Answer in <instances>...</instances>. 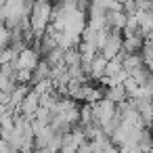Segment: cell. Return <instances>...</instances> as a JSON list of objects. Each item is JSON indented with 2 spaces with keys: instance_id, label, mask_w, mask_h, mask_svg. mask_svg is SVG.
<instances>
[{
  "instance_id": "cell-2",
  "label": "cell",
  "mask_w": 153,
  "mask_h": 153,
  "mask_svg": "<svg viewBox=\"0 0 153 153\" xmlns=\"http://www.w3.org/2000/svg\"><path fill=\"white\" fill-rule=\"evenodd\" d=\"M92 111H94V124H99V126L105 128L107 122L117 113V103L111 101V99H107V97H103L97 103H92Z\"/></svg>"
},
{
  "instance_id": "cell-4",
  "label": "cell",
  "mask_w": 153,
  "mask_h": 153,
  "mask_svg": "<svg viewBox=\"0 0 153 153\" xmlns=\"http://www.w3.org/2000/svg\"><path fill=\"white\" fill-rule=\"evenodd\" d=\"M40 105H42V101H40V94L32 88L30 92H27V97L23 99V103H21V107L17 109V113H23L25 117H36V111L40 109Z\"/></svg>"
},
{
  "instance_id": "cell-14",
  "label": "cell",
  "mask_w": 153,
  "mask_h": 153,
  "mask_svg": "<svg viewBox=\"0 0 153 153\" xmlns=\"http://www.w3.org/2000/svg\"><path fill=\"white\" fill-rule=\"evenodd\" d=\"M65 63H67V67H71V65H82V53H80V48H69V51H65Z\"/></svg>"
},
{
  "instance_id": "cell-7",
  "label": "cell",
  "mask_w": 153,
  "mask_h": 153,
  "mask_svg": "<svg viewBox=\"0 0 153 153\" xmlns=\"http://www.w3.org/2000/svg\"><path fill=\"white\" fill-rule=\"evenodd\" d=\"M145 46V36L143 34H128L124 36V51L126 53H140Z\"/></svg>"
},
{
  "instance_id": "cell-3",
  "label": "cell",
  "mask_w": 153,
  "mask_h": 153,
  "mask_svg": "<svg viewBox=\"0 0 153 153\" xmlns=\"http://www.w3.org/2000/svg\"><path fill=\"white\" fill-rule=\"evenodd\" d=\"M122 34H124L122 30H111V32H109V38H107L105 46L101 48V53H103L107 59H113V57H117V55L124 51V36H122Z\"/></svg>"
},
{
  "instance_id": "cell-12",
  "label": "cell",
  "mask_w": 153,
  "mask_h": 153,
  "mask_svg": "<svg viewBox=\"0 0 153 153\" xmlns=\"http://www.w3.org/2000/svg\"><path fill=\"white\" fill-rule=\"evenodd\" d=\"M44 59L51 63V67H53V65H59V63H65V48L55 46L53 51H48V53L44 55Z\"/></svg>"
},
{
  "instance_id": "cell-5",
  "label": "cell",
  "mask_w": 153,
  "mask_h": 153,
  "mask_svg": "<svg viewBox=\"0 0 153 153\" xmlns=\"http://www.w3.org/2000/svg\"><path fill=\"white\" fill-rule=\"evenodd\" d=\"M42 59H40V51L38 48H32V46H25L21 53H19V57H17V65L19 67H25V69H36V65L40 63Z\"/></svg>"
},
{
  "instance_id": "cell-1",
  "label": "cell",
  "mask_w": 153,
  "mask_h": 153,
  "mask_svg": "<svg viewBox=\"0 0 153 153\" xmlns=\"http://www.w3.org/2000/svg\"><path fill=\"white\" fill-rule=\"evenodd\" d=\"M53 11H55V4L48 2V0H36L34 7H32V13H30V19H32V30L36 34V40L46 32V27L51 25L53 21Z\"/></svg>"
},
{
  "instance_id": "cell-9",
  "label": "cell",
  "mask_w": 153,
  "mask_h": 153,
  "mask_svg": "<svg viewBox=\"0 0 153 153\" xmlns=\"http://www.w3.org/2000/svg\"><path fill=\"white\" fill-rule=\"evenodd\" d=\"M105 97L111 99V101H115V103H122V101L130 99V97H128V90H126V86H124V82H122V84H111V86H107V88H105Z\"/></svg>"
},
{
  "instance_id": "cell-13",
  "label": "cell",
  "mask_w": 153,
  "mask_h": 153,
  "mask_svg": "<svg viewBox=\"0 0 153 153\" xmlns=\"http://www.w3.org/2000/svg\"><path fill=\"white\" fill-rule=\"evenodd\" d=\"M34 90H36L40 97H42V94H48V92L57 90V86H55V80H53V78H46V80L36 82V84H34Z\"/></svg>"
},
{
  "instance_id": "cell-11",
  "label": "cell",
  "mask_w": 153,
  "mask_h": 153,
  "mask_svg": "<svg viewBox=\"0 0 153 153\" xmlns=\"http://www.w3.org/2000/svg\"><path fill=\"white\" fill-rule=\"evenodd\" d=\"M46 78H51V63H48L46 59H42V61L36 65V69H34V80H32V84L40 82V80H46Z\"/></svg>"
},
{
  "instance_id": "cell-10",
  "label": "cell",
  "mask_w": 153,
  "mask_h": 153,
  "mask_svg": "<svg viewBox=\"0 0 153 153\" xmlns=\"http://www.w3.org/2000/svg\"><path fill=\"white\" fill-rule=\"evenodd\" d=\"M140 65H145V59H143V55L140 53H126L124 55V67L132 74L136 67H140Z\"/></svg>"
},
{
  "instance_id": "cell-6",
  "label": "cell",
  "mask_w": 153,
  "mask_h": 153,
  "mask_svg": "<svg viewBox=\"0 0 153 153\" xmlns=\"http://www.w3.org/2000/svg\"><path fill=\"white\" fill-rule=\"evenodd\" d=\"M74 99H76L78 103H97L99 99H103V92H101V88H97V86L84 82L82 88L78 90V94H76Z\"/></svg>"
},
{
  "instance_id": "cell-8",
  "label": "cell",
  "mask_w": 153,
  "mask_h": 153,
  "mask_svg": "<svg viewBox=\"0 0 153 153\" xmlns=\"http://www.w3.org/2000/svg\"><path fill=\"white\" fill-rule=\"evenodd\" d=\"M126 23H128L126 11H107V25L111 30H124Z\"/></svg>"
}]
</instances>
